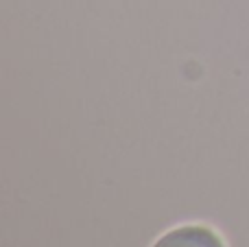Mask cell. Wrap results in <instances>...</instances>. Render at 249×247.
Masks as SVG:
<instances>
[{
    "label": "cell",
    "instance_id": "cell-1",
    "mask_svg": "<svg viewBox=\"0 0 249 247\" xmlns=\"http://www.w3.org/2000/svg\"><path fill=\"white\" fill-rule=\"evenodd\" d=\"M153 247H223V241L203 226H184L164 234Z\"/></svg>",
    "mask_w": 249,
    "mask_h": 247
}]
</instances>
